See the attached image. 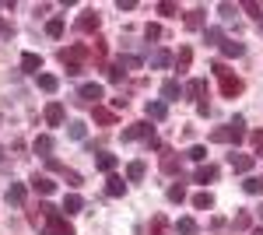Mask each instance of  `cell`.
I'll use <instances>...</instances> for the list:
<instances>
[{"label":"cell","instance_id":"1","mask_svg":"<svg viewBox=\"0 0 263 235\" xmlns=\"http://www.w3.org/2000/svg\"><path fill=\"white\" fill-rule=\"evenodd\" d=\"M39 214H42V221H46V235H74V225H70L57 207L39 204Z\"/></svg>","mask_w":263,"mask_h":235},{"label":"cell","instance_id":"2","mask_svg":"<svg viewBox=\"0 0 263 235\" xmlns=\"http://www.w3.org/2000/svg\"><path fill=\"white\" fill-rule=\"evenodd\" d=\"M88 57H91V49L81 46V42H74V46L60 49V60L67 63V74H81V70H84V60H88Z\"/></svg>","mask_w":263,"mask_h":235},{"label":"cell","instance_id":"3","mask_svg":"<svg viewBox=\"0 0 263 235\" xmlns=\"http://www.w3.org/2000/svg\"><path fill=\"white\" fill-rule=\"evenodd\" d=\"M246 119L242 116H235L232 119V123H228V126H218V130H211V140H214V144H239V140L246 137Z\"/></svg>","mask_w":263,"mask_h":235},{"label":"cell","instance_id":"4","mask_svg":"<svg viewBox=\"0 0 263 235\" xmlns=\"http://www.w3.org/2000/svg\"><path fill=\"white\" fill-rule=\"evenodd\" d=\"M151 140V123H130V126H126V130H123V140Z\"/></svg>","mask_w":263,"mask_h":235},{"label":"cell","instance_id":"5","mask_svg":"<svg viewBox=\"0 0 263 235\" xmlns=\"http://www.w3.org/2000/svg\"><path fill=\"white\" fill-rule=\"evenodd\" d=\"M242 78H232V74H224L221 78V95L224 98H235V95H242Z\"/></svg>","mask_w":263,"mask_h":235},{"label":"cell","instance_id":"6","mask_svg":"<svg viewBox=\"0 0 263 235\" xmlns=\"http://www.w3.org/2000/svg\"><path fill=\"white\" fill-rule=\"evenodd\" d=\"M99 25H102V18H99V14H95V11H84L81 18L74 21V28H78V32H95Z\"/></svg>","mask_w":263,"mask_h":235},{"label":"cell","instance_id":"7","mask_svg":"<svg viewBox=\"0 0 263 235\" xmlns=\"http://www.w3.org/2000/svg\"><path fill=\"white\" fill-rule=\"evenodd\" d=\"M4 200H7L11 207H21V204H25V186H21V183H11L7 193H4Z\"/></svg>","mask_w":263,"mask_h":235},{"label":"cell","instance_id":"8","mask_svg":"<svg viewBox=\"0 0 263 235\" xmlns=\"http://www.w3.org/2000/svg\"><path fill=\"white\" fill-rule=\"evenodd\" d=\"M228 165H232V169H235V172H249V169H253V158L249 155H235V151H232V155H228Z\"/></svg>","mask_w":263,"mask_h":235},{"label":"cell","instance_id":"9","mask_svg":"<svg viewBox=\"0 0 263 235\" xmlns=\"http://www.w3.org/2000/svg\"><path fill=\"white\" fill-rule=\"evenodd\" d=\"M78 95H81L84 102H99V98H102V84H99V81H88V84H81Z\"/></svg>","mask_w":263,"mask_h":235},{"label":"cell","instance_id":"10","mask_svg":"<svg viewBox=\"0 0 263 235\" xmlns=\"http://www.w3.org/2000/svg\"><path fill=\"white\" fill-rule=\"evenodd\" d=\"M21 70L39 74V70H42V57H39V53H25V57H21Z\"/></svg>","mask_w":263,"mask_h":235},{"label":"cell","instance_id":"11","mask_svg":"<svg viewBox=\"0 0 263 235\" xmlns=\"http://www.w3.org/2000/svg\"><path fill=\"white\" fill-rule=\"evenodd\" d=\"M46 123H49V126H60L63 123V105L60 102H49V105H46Z\"/></svg>","mask_w":263,"mask_h":235},{"label":"cell","instance_id":"12","mask_svg":"<svg viewBox=\"0 0 263 235\" xmlns=\"http://www.w3.org/2000/svg\"><path fill=\"white\" fill-rule=\"evenodd\" d=\"M32 190H35V193H42V196H49L53 190H57V183H53L49 176H35V179H32Z\"/></svg>","mask_w":263,"mask_h":235},{"label":"cell","instance_id":"13","mask_svg":"<svg viewBox=\"0 0 263 235\" xmlns=\"http://www.w3.org/2000/svg\"><path fill=\"white\" fill-rule=\"evenodd\" d=\"M242 53H246V46H242V42H235V39H224V42H221V57H224V60L242 57Z\"/></svg>","mask_w":263,"mask_h":235},{"label":"cell","instance_id":"14","mask_svg":"<svg viewBox=\"0 0 263 235\" xmlns=\"http://www.w3.org/2000/svg\"><path fill=\"white\" fill-rule=\"evenodd\" d=\"M32 151L39 158H49V151H53V137L49 134H42V137H35V144H32Z\"/></svg>","mask_w":263,"mask_h":235},{"label":"cell","instance_id":"15","mask_svg":"<svg viewBox=\"0 0 263 235\" xmlns=\"http://www.w3.org/2000/svg\"><path fill=\"white\" fill-rule=\"evenodd\" d=\"M193 179H197V183H203V186H207V183H214V179H218V165H200Z\"/></svg>","mask_w":263,"mask_h":235},{"label":"cell","instance_id":"16","mask_svg":"<svg viewBox=\"0 0 263 235\" xmlns=\"http://www.w3.org/2000/svg\"><path fill=\"white\" fill-rule=\"evenodd\" d=\"M105 193H109V196H123V193H126V183H123L120 176H109V179H105Z\"/></svg>","mask_w":263,"mask_h":235},{"label":"cell","instance_id":"17","mask_svg":"<svg viewBox=\"0 0 263 235\" xmlns=\"http://www.w3.org/2000/svg\"><path fill=\"white\" fill-rule=\"evenodd\" d=\"M144 113H147V119H165L168 116V105H165V102H147Z\"/></svg>","mask_w":263,"mask_h":235},{"label":"cell","instance_id":"18","mask_svg":"<svg viewBox=\"0 0 263 235\" xmlns=\"http://www.w3.org/2000/svg\"><path fill=\"white\" fill-rule=\"evenodd\" d=\"M81 207H84V200L78 193H67V196H63V211H67V214H78Z\"/></svg>","mask_w":263,"mask_h":235},{"label":"cell","instance_id":"19","mask_svg":"<svg viewBox=\"0 0 263 235\" xmlns=\"http://www.w3.org/2000/svg\"><path fill=\"white\" fill-rule=\"evenodd\" d=\"M162 95H165V102H176V98L182 95L179 81H165V84H162Z\"/></svg>","mask_w":263,"mask_h":235},{"label":"cell","instance_id":"20","mask_svg":"<svg viewBox=\"0 0 263 235\" xmlns=\"http://www.w3.org/2000/svg\"><path fill=\"white\" fill-rule=\"evenodd\" d=\"M95 165H99V172H109V176H112V169H116V155H99V158H95Z\"/></svg>","mask_w":263,"mask_h":235},{"label":"cell","instance_id":"21","mask_svg":"<svg viewBox=\"0 0 263 235\" xmlns=\"http://www.w3.org/2000/svg\"><path fill=\"white\" fill-rule=\"evenodd\" d=\"M126 179H130V183H141L144 179V161H130V165H126Z\"/></svg>","mask_w":263,"mask_h":235},{"label":"cell","instance_id":"22","mask_svg":"<svg viewBox=\"0 0 263 235\" xmlns=\"http://www.w3.org/2000/svg\"><path fill=\"white\" fill-rule=\"evenodd\" d=\"M176 232L179 235H197V221H193V218H179V221H176Z\"/></svg>","mask_w":263,"mask_h":235},{"label":"cell","instance_id":"23","mask_svg":"<svg viewBox=\"0 0 263 235\" xmlns=\"http://www.w3.org/2000/svg\"><path fill=\"white\" fill-rule=\"evenodd\" d=\"M39 88H42V92H49V95H53V92L60 88V81L53 78V74H39Z\"/></svg>","mask_w":263,"mask_h":235},{"label":"cell","instance_id":"24","mask_svg":"<svg viewBox=\"0 0 263 235\" xmlns=\"http://www.w3.org/2000/svg\"><path fill=\"white\" fill-rule=\"evenodd\" d=\"M193 207H197V211H211V207H214V196L211 193H197L193 196Z\"/></svg>","mask_w":263,"mask_h":235},{"label":"cell","instance_id":"25","mask_svg":"<svg viewBox=\"0 0 263 235\" xmlns=\"http://www.w3.org/2000/svg\"><path fill=\"white\" fill-rule=\"evenodd\" d=\"M242 190H246V193H253V196H256V193H263V179H256V176H246Z\"/></svg>","mask_w":263,"mask_h":235},{"label":"cell","instance_id":"26","mask_svg":"<svg viewBox=\"0 0 263 235\" xmlns=\"http://www.w3.org/2000/svg\"><path fill=\"white\" fill-rule=\"evenodd\" d=\"M203 92H207V81H200V78H197V81H190V84H186V95H193V98H200Z\"/></svg>","mask_w":263,"mask_h":235},{"label":"cell","instance_id":"27","mask_svg":"<svg viewBox=\"0 0 263 235\" xmlns=\"http://www.w3.org/2000/svg\"><path fill=\"white\" fill-rule=\"evenodd\" d=\"M186 28H203V11H200V7L186 14Z\"/></svg>","mask_w":263,"mask_h":235},{"label":"cell","instance_id":"28","mask_svg":"<svg viewBox=\"0 0 263 235\" xmlns=\"http://www.w3.org/2000/svg\"><path fill=\"white\" fill-rule=\"evenodd\" d=\"M190 60H193V49H190V46H182L179 57H176V67H179V70H186V67H190Z\"/></svg>","mask_w":263,"mask_h":235},{"label":"cell","instance_id":"29","mask_svg":"<svg viewBox=\"0 0 263 235\" xmlns=\"http://www.w3.org/2000/svg\"><path fill=\"white\" fill-rule=\"evenodd\" d=\"M46 35L60 39V35H63V18H53V21H49V25H46Z\"/></svg>","mask_w":263,"mask_h":235},{"label":"cell","instance_id":"30","mask_svg":"<svg viewBox=\"0 0 263 235\" xmlns=\"http://www.w3.org/2000/svg\"><path fill=\"white\" fill-rule=\"evenodd\" d=\"M203 39L211 42V46H218V42H224V32L221 28H203Z\"/></svg>","mask_w":263,"mask_h":235},{"label":"cell","instance_id":"31","mask_svg":"<svg viewBox=\"0 0 263 235\" xmlns=\"http://www.w3.org/2000/svg\"><path fill=\"white\" fill-rule=\"evenodd\" d=\"M162 169H165V172H176V169H179V158L172 155V151H165V155H162Z\"/></svg>","mask_w":263,"mask_h":235},{"label":"cell","instance_id":"32","mask_svg":"<svg viewBox=\"0 0 263 235\" xmlns=\"http://www.w3.org/2000/svg\"><path fill=\"white\" fill-rule=\"evenodd\" d=\"M172 63V57L165 53V49H158V53H151V67H168Z\"/></svg>","mask_w":263,"mask_h":235},{"label":"cell","instance_id":"33","mask_svg":"<svg viewBox=\"0 0 263 235\" xmlns=\"http://www.w3.org/2000/svg\"><path fill=\"white\" fill-rule=\"evenodd\" d=\"M168 200H172V204H182V200H186V190H182V183L168 186Z\"/></svg>","mask_w":263,"mask_h":235},{"label":"cell","instance_id":"34","mask_svg":"<svg viewBox=\"0 0 263 235\" xmlns=\"http://www.w3.org/2000/svg\"><path fill=\"white\" fill-rule=\"evenodd\" d=\"M67 134H70L74 140H84V123H81V119H74V123L67 126Z\"/></svg>","mask_w":263,"mask_h":235},{"label":"cell","instance_id":"35","mask_svg":"<svg viewBox=\"0 0 263 235\" xmlns=\"http://www.w3.org/2000/svg\"><path fill=\"white\" fill-rule=\"evenodd\" d=\"M249 140H253V148H256V158H263V130L249 134Z\"/></svg>","mask_w":263,"mask_h":235},{"label":"cell","instance_id":"36","mask_svg":"<svg viewBox=\"0 0 263 235\" xmlns=\"http://www.w3.org/2000/svg\"><path fill=\"white\" fill-rule=\"evenodd\" d=\"M123 74H126L123 63H112V67H109V81H123Z\"/></svg>","mask_w":263,"mask_h":235},{"label":"cell","instance_id":"37","mask_svg":"<svg viewBox=\"0 0 263 235\" xmlns=\"http://www.w3.org/2000/svg\"><path fill=\"white\" fill-rule=\"evenodd\" d=\"M186 158H193V161H203V158H207V148H200V144H197V148H190V151H186Z\"/></svg>","mask_w":263,"mask_h":235},{"label":"cell","instance_id":"38","mask_svg":"<svg viewBox=\"0 0 263 235\" xmlns=\"http://www.w3.org/2000/svg\"><path fill=\"white\" fill-rule=\"evenodd\" d=\"M95 119H99V123H112V113H109V109H99V105H95Z\"/></svg>","mask_w":263,"mask_h":235},{"label":"cell","instance_id":"39","mask_svg":"<svg viewBox=\"0 0 263 235\" xmlns=\"http://www.w3.org/2000/svg\"><path fill=\"white\" fill-rule=\"evenodd\" d=\"M249 225H253V218L246 214V211H242V214H235V228H249Z\"/></svg>","mask_w":263,"mask_h":235},{"label":"cell","instance_id":"40","mask_svg":"<svg viewBox=\"0 0 263 235\" xmlns=\"http://www.w3.org/2000/svg\"><path fill=\"white\" fill-rule=\"evenodd\" d=\"M144 35H147V39H162V28H158V25H147Z\"/></svg>","mask_w":263,"mask_h":235},{"label":"cell","instance_id":"41","mask_svg":"<svg viewBox=\"0 0 263 235\" xmlns=\"http://www.w3.org/2000/svg\"><path fill=\"white\" fill-rule=\"evenodd\" d=\"M0 35H4V39H11V35H14V28H11L4 18H0Z\"/></svg>","mask_w":263,"mask_h":235},{"label":"cell","instance_id":"42","mask_svg":"<svg viewBox=\"0 0 263 235\" xmlns=\"http://www.w3.org/2000/svg\"><path fill=\"white\" fill-rule=\"evenodd\" d=\"M242 7L249 11V14H253V18H263V14H260V4H242Z\"/></svg>","mask_w":263,"mask_h":235},{"label":"cell","instance_id":"43","mask_svg":"<svg viewBox=\"0 0 263 235\" xmlns=\"http://www.w3.org/2000/svg\"><path fill=\"white\" fill-rule=\"evenodd\" d=\"M218 11H221V18H232V14H235V7H232V4H221Z\"/></svg>","mask_w":263,"mask_h":235},{"label":"cell","instance_id":"44","mask_svg":"<svg viewBox=\"0 0 263 235\" xmlns=\"http://www.w3.org/2000/svg\"><path fill=\"white\" fill-rule=\"evenodd\" d=\"M253 235H263V228H253Z\"/></svg>","mask_w":263,"mask_h":235},{"label":"cell","instance_id":"45","mask_svg":"<svg viewBox=\"0 0 263 235\" xmlns=\"http://www.w3.org/2000/svg\"><path fill=\"white\" fill-rule=\"evenodd\" d=\"M260 218H263V207H260Z\"/></svg>","mask_w":263,"mask_h":235},{"label":"cell","instance_id":"46","mask_svg":"<svg viewBox=\"0 0 263 235\" xmlns=\"http://www.w3.org/2000/svg\"><path fill=\"white\" fill-rule=\"evenodd\" d=\"M260 28H263V21H260Z\"/></svg>","mask_w":263,"mask_h":235}]
</instances>
